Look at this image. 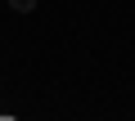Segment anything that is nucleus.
Instances as JSON below:
<instances>
[{
    "label": "nucleus",
    "instance_id": "f257e3e1",
    "mask_svg": "<svg viewBox=\"0 0 135 121\" xmlns=\"http://www.w3.org/2000/svg\"><path fill=\"white\" fill-rule=\"evenodd\" d=\"M9 5H14V9H18V14H27V9H32V5H36V0H9Z\"/></svg>",
    "mask_w": 135,
    "mask_h": 121
}]
</instances>
